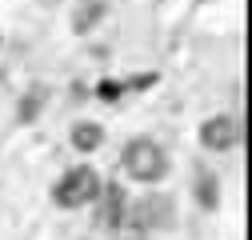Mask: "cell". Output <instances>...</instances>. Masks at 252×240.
I'll use <instances>...</instances> for the list:
<instances>
[{"mask_svg": "<svg viewBox=\"0 0 252 240\" xmlns=\"http://www.w3.org/2000/svg\"><path fill=\"white\" fill-rule=\"evenodd\" d=\"M124 172L136 184H156V180L168 176V152L152 136H136L124 144Z\"/></svg>", "mask_w": 252, "mask_h": 240, "instance_id": "cell-1", "label": "cell"}, {"mask_svg": "<svg viewBox=\"0 0 252 240\" xmlns=\"http://www.w3.org/2000/svg\"><path fill=\"white\" fill-rule=\"evenodd\" d=\"M100 184H104V180L96 176L92 164H76V168H68L64 176L56 180L52 200H56L60 208H84V204H92V200L100 196Z\"/></svg>", "mask_w": 252, "mask_h": 240, "instance_id": "cell-2", "label": "cell"}, {"mask_svg": "<svg viewBox=\"0 0 252 240\" xmlns=\"http://www.w3.org/2000/svg\"><path fill=\"white\" fill-rule=\"evenodd\" d=\"M172 216H176V208H172V196H164V192H148L144 200H136L128 212H124V220H128L132 228H140V232H148V228H168Z\"/></svg>", "mask_w": 252, "mask_h": 240, "instance_id": "cell-3", "label": "cell"}, {"mask_svg": "<svg viewBox=\"0 0 252 240\" xmlns=\"http://www.w3.org/2000/svg\"><path fill=\"white\" fill-rule=\"evenodd\" d=\"M200 144L208 148V152H228V148L240 144V124L232 116H208L204 124H200Z\"/></svg>", "mask_w": 252, "mask_h": 240, "instance_id": "cell-4", "label": "cell"}, {"mask_svg": "<svg viewBox=\"0 0 252 240\" xmlns=\"http://www.w3.org/2000/svg\"><path fill=\"white\" fill-rule=\"evenodd\" d=\"M100 200H104V208H100V224L116 232V228L124 224V212H128L124 188H120V184H100Z\"/></svg>", "mask_w": 252, "mask_h": 240, "instance_id": "cell-5", "label": "cell"}, {"mask_svg": "<svg viewBox=\"0 0 252 240\" xmlns=\"http://www.w3.org/2000/svg\"><path fill=\"white\" fill-rule=\"evenodd\" d=\"M100 20H104V0H80L76 12H72V32L76 36H88Z\"/></svg>", "mask_w": 252, "mask_h": 240, "instance_id": "cell-6", "label": "cell"}, {"mask_svg": "<svg viewBox=\"0 0 252 240\" xmlns=\"http://www.w3.org/2000/svg\"><path fill=\"white\" fill-rule=\"evenodd\" d=\"M100 144H104V128L96 124V120H80V124H72V148H76V152L92 156Z\"/></svg>", "mask_w": 252, "mask_h": 240, "instance_id": "cell-7", "label": "cell"}, {"mask_svg": "<svg viewBox=\"0 0 252 240\" xmlns=\"http://www.w3.org/2000/svg\"><path fill=\"white\" fill-rule=\"evenodd\" d=\"M196 200H200L204 208H216V204H220V180H216L212 172H200V176H196Z\"/></svg>", "mask_w": 252, "mask_h": 240, "instance_id": "cell-8", "label": "cell"}, {"mask_svg": "<svg viewBox=\"0 0 252 240\" xmlns=\"http://www.w3.org/2000/svg\"><path fill=\"white\" fill-rule=\"evenodd\" d=\"M40 104H44V88H32V96L20 100V124H32L40 116Z\"/></svg>", "mask_w": 252, "mask_h": 240, "instance_id": "cell-9", "label": "cell"}, {"mask_svg": "<svg viewBox=\"0 0 252 240\" xmlns=\"http://www.w3.org/2000/svg\"><path fill=\"white\" fill-rule=\"evenodd\" d=\"M100 96H104V100H116V96H120V84L104 80V84H100Z\"/></svg>", "mask_w": 252, "mask_h": 240, "instance_id": "cell-10", "label": "cell"}, {"mask_svg": "<svg viewBox=\"0 0 252 240\" xmlns=\"http://www.w3.org/2000/svg\"><path fill=\"white\" fill-rule=\"evenodd\" d=\"M0 44H4V36H0Z\"/></svg>", "mask_w": 252, "mask_h": 240, "instance_id": "cell-11", "label": "cell"}]
</instances>
